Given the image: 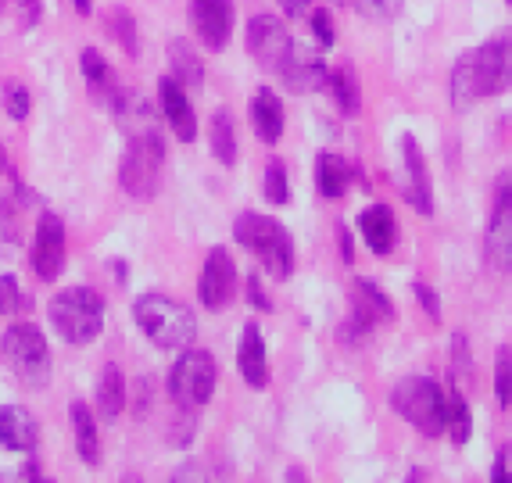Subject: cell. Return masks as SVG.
I'll return each instance as SVG.
<instances>
[{"label":"cell","instance_id":"cell-1","mask_svg":"<svg viewBox=\"0 0 512 483\" xmlns=\"http://www.w3.org/2000/svg\"><path fill=\"white\" fill-rule=\"evenodd\" d=\"M111 111L119 126L126 129L129 144L119 165V183L129 197L137 201H151L162 183V161H165V140L158 119H154L151 104L133 90H119L111 97Z\"/></svg>","mask_w":512,"mask_h":483},{"label":"cell","instance_id":"cell-2","mask_svg":"<svg viewBox=\"0 0 512 483\" xmlns=\"http://www.w3.org/2000/svg\"><path fill=\"white\" fill-rule=\"evenodd\" d=\"M391 405L423 437L448 433V394L430 376H405V380H398L391 390Z\"/></svg>","mask_w":512,"mask_h":483},{"label":"cell","instance_id":"cell-3","mask_svg":"<svg viewBox=\"0 0 512 483\" xmlns=\"http://www.w3.org/2000/svg\"><path fill=\"white\" fill-rule=\"evenodd\" d=\"M233 237L265 265V272L273 280H287L294 272V240L276 219L258 212H244L233 222Z\"/></svg>","mask_w":512,"mask_h":483},{"label":"cell","instance_id":"cell-4","mask_svg":"<svg viewBox=\"0 0 512 483\" xmlns=\"http://www.w3.org/2000/svg\"><path fill=\"white\" fill-rule=\"evenodd\" d=\"M133 319L147 337L165 351H183L194 344L197 337V319L190 308H183L180 301L162 294H144L133 301Z\"/></svg>","mask_w":512,"mask_h":483},{"label":"cell","instance_id":"cell-5","mask_svg":"<svg viewBox=\"0 0 512 483\" xmlns=\"http://www.w3.org/2000/svg\"><path fill=\"white\" fill-rule=\"evenodd\" d=\"M0 358L26 387H43L51 380V348H47L40 326H33V322L8 326V333L0 337Z\"/></svg>","mask_w":512,"mask_h":483},{"label":"cell","instance_id":"cell-6","mask_svg":"<svg viewBox=\"0 0 512 483\" xmlns=\"http://www.w3.org/2000/svg\"><path fill=\"white\" fill-rule=\"evenodd\" d=\"M51 322L54 330L69 344H90L104 330V301L90 287H69L51 301Z\"/></svg>","mask_w":512,"mask_h":483},{"label":"cell","instance_id":"cell-7","mask_svg":"<svg viewBox=\"0 0 512 483\" xmlns=\"http://www.w3.org/2000/svg\"><path fill=\"white\" fill-rule=\"evenodd\" d=\"M215 380H219V369H215V358L201 348H183V355L176 358L169 373V394L180 408H205L215 394Z\"/></svg>","mask_w":512,"mask_h":483},{"label":"cell","instance_id":"cell-8","mask_svg":"<svg viewBox=\"0 0 512 483\" xmlns=\"http://www.w3.org/2000/svg\"><path fill=\"white\" fill-rule=\"evenodd\" d=\"M394 319V301L376 287L373 280H355L351 287V319L341 326V340L348 344H362L380 322Z\"/></svg>","mask_w":512,"mask_h":483},{"label":"cell","instance_id":"cell-9","mask_svg":"<svg viewBox=\"0 0 512 483\" xmlns=\"http://www.w3.org/2000/svg\"><path fill=\"white\" fill-rule=\"evenodd\" d=\"M294 40H291V29L283 26L280 18L273 15H255L248 22V51L265 72H276L280 76L283 61L291 54Z\"/></svg>","mask_w":512,"mask_h":483},{"label":"cell","instance_id":"cell-10","mask_svg":"<svg viewBox=\"0 0 512 483\" xmlns=\"http://www.w3.org/2000/svg\"><path fill=\"white\" fill-rule=\"evenodd\" d=\"M233 294H237V265H233L226 247H212L205 258V269H201L197 297H201V305L205 308L222 312V308L233 301Z\"/></svg>","mask_w":512,"mask_h":483},{"label":"cell","instance_id":"cell-11","mask_svg":"<svg viewBox=\"0 0 512 483\" xmlns=\"http://www.w3.org/2000/svg\"><path fill=\"white\" fill-rule=\"evenodd\" d=\"M484 255L495 272H512V179L498 187V201L484 233Z\"/></svg>","mask_w":512,"mask_h":483},{"label":"cell","instance_id":"cell-12","mask_svg":"<svg viewBox=\"0 0 512 483\" xmlns=\"http://www.w3.org/2000/svg\"><path fill=\"white\" fill-rule=\"evenodd\" d=\"M33 269L40 280H58L61 269H65V222L54 212H43L40 222H36Z\"/></svg>","mask_w":512,"mask_h":483},{"label":"cell","instance_id":"cell-13","mask_svg":"<svg viewBox=\"0 0 512 483\" xmlns=\"http://www.w3.org/2000/svg\"><path fill=\"white\" fill-rule=\"evenodd\" d=\"M190 22L208 51H222L233 36V0H190Z\"/></svg>","mask_w":512,"mask_h":483},{"label":"cell","instance_id":"cell-14","mask_svg":"<svg viewBox=\"0 0 512 483\" xmlns=\"http://www.w3.org/2000/svg\"><path fill=\"white\" fill-rule=\"evenodd\" d=\"M477 65H480V76H484L487 86V97L505 94L512 86V29H502L498 36L477 47Z\"/></svg>","mask_w":512,"mask_h":483},{"label":"cell","instance_id":"cell-15","mask_svg":"<svg viewBox=\"0 0 512 483\" xmlns=\"http://www.w3.org/2000/svg\"><path fill=\"white\" fill-rule=\"evenodd\" d=\"M280 79L291 94H316V90L326 86V79H330V68L319 58V51H308V47L294 43L291 54H287V61H283V68H280Z\"/></svg>","mask_w":512,"mask_h":483},{"label":"cell","instance_id":"cell-16","mask_svg":"<svg viewBox=\"0 0 512 483\" xmlns=\"http://www.w3.org/2000/svg\"><path fill=\"white\" fill-rule=\"evenodd\" d=\"M402 161H405V201L416 208L419 215H434V183H430L427 158L423 147L416 144V136H402Z\"/></svg>","mask_w":512,"mask_h":483},{"label":"cell","instance_id":"cell-17","mask_svg":"<svg viewBox=\"0 0 512 483\" xmlns=\"http://www.w3.org/2000/svg\"><path fill=\"white\" fill-rule=\"evenodd\" d=\"M158 97H162V115H165V122L172 126V136H180L183 144H194L197 115H194V108H190V101H187V90H183V86L176 83L172 76H165L162 83H158Z\"/></svg>","mask_w":512,"mask_h":483},{"label":"cell","instance_id":"cell-18","mask_svg":"<svg viewBox=\"0 0 512 483\" xmlns=\"http://www.w3.org/2000/svg\"><path fill=\"white\" fill-rule=\"evenodd\" d=\"M359 233L373 255H391L398 240V222H394L391 204H369L359 215Z\"/></svg>","mask_w":512,"mask_h":483},{"label":"cell","instance_id":"cell-19","mask_svg":"<svg viewBox=\"0 0 512 483\" xmlns=\"http://www.w3.org/2000/svg\"><path fill=\"white\" fill-rule=\"evenodd\" d=\"M237 369L244 376L248 387H265L269 383V365H265V340L262 330H258V322H248L244 333H240V344H237Z\"/></svg>","mask_w":512,"mask_h":483},{"label":"cell","instance_id":"cell-20","mask_svg":"<svg viewBox=\"0 0 512 483\" xmlns=\"http://www.w3.org/2000/svg\"><path fill=\"white\" fill-rule=\"evenodd\" d=\"M487 97V86L484 76H480V65H477V54L466 51L452 68V108L455 111H470L477 101Z\"/></svg>","mask_w":512,"mask_h":483},{"label":"cell","instance_id":"cell-21","mask_svg":"<svg viewBox=\"0 0 512 483\" xmlns=\"http://www.w3.org/2000/svg\"><path fill=\"white\" fill-rule=\"evenodd\" d=\"M40 441L36 419L22 405H0V444L8 451H33Z\"/></svg>","mask_w":512,"mask_h":483},{"label":"cell","instance_id":"cell-22","mask_svg":"<svg viewBox=\"0 0 512 483\" xmlns=\"http://www.w3.org/2000/svg\"><path fill=\"white\" fill-rule=\"evenodd\" d=\"M251 126H255L262 144H276L283 136V101L269 86H262V90L251 97Z\"/></svg>","mask_w":512,"mask_h":483},{"label":"cell","instance_id":"cell-23","mask_svg":"<svg viewBox=\"0 0 512 483\" xmlns=\"http://www.w3.org/2000/svg\"><path fill=\"white\" fill-rule=\"evenodd\" d=\"M351 179H355V165H351V161H344L341 154L323 151L316 158V187H319V194H323V197H330V201L344 197V190L351 187Z\"/></svg>","mask_w":512,"mask_h":483},{"label":"cell","instance_id":"cell-24","mask_svg":"<svg viewBox=\"0 0 512 483\" xmlns=\"http://www.w3.org/2000/svg\"><path fill=\"white\" fill-rule=\"evenodd\" d=\"M72 433H76V451L86 466H101V437H97L94 408L86 401H72Z\"/></svg>","mask_w":512,"mask_h":483},{"label":"cell","instance_id":"cell-25","mask_svg":"<svg viewBox=\"0 0 512 483\" xmlns=\"http://www.w3.org/2000/svg\"><path fill=\"white\" fill-rule=\"evenodd\" d=\"M326 86H330V94H333V101H337V108H341V115L355 119L362 111V90H359V79H355V68L337 65L330 72V79H326Z\"/></svg>","mask_w":512,"mask_h":483},{"label":"cell","instance_id":"cell-26","mask_svg":"<svg viewBox=\"0 0 512 483\" xmlns=\"http://www.w3.org/2000/svg\"><path fill=\"white\" fill-rule=\"evenodd\" d=\"M169 65H172V79H176L180 86L197 90V86L205 83V65H201V58H197V51L187 40L169 43Z\"/></svg>","mask_w":512,"mask_h":483},{"label":"cell","instance_id":"cell-27","mask_svg":"<svg viewBox=\"0 0 512 483\" xmlns=\"http://www.w3.org/2000/svg\"><path fill=\"white\" fill-rule=\"evenodd\" d=\"M97 405H101L104 419L122 416V408H126V376H122L119 365H108V369H104L101 387H97Z\"/></svg>","mask_w":512,"mask_h":483},{"label":"cell","instance_id":"cell-28","mask_svg":"<svg viewBox=\"0 0 512 483\" xmlns=\"http://www.w3.org/2000/svg\"><path fill=\"white\" fill-rule=\"evenodd\" d=\"M212 154L222 165H233V161H237V133H233V119L226 108L212 115Z\"/></svg>","mask_w":512,"mask_h":483},{"label":"cell","instance_id":"cell-29","mask_svg":"<svg viewBox=\"0 0 512 483\" xmlns=\"http://www.w3.org/2000/svg\"><path fill=\"white\" fill-rule=\"evenodd\" d=\"M104 22H108V36H111V40L119 43L129 58H137V18L129 15L126 8H111Z\"/></svg>","mask_w":512,"mask_h":483},{"label":"cell","instance_id":"cell-30","mask_svg":"<svg viewBox=\"0 0 512 483\" xmlns=\"http://www.w3.org/2000/svg\"><path fill=\"white\" fill-rule=\"evenodd\" d=\"M448 433H452L455 444H466L473 433V416H470V405H466V394L459 387L448 394Z\"/></svg>","mask_w":512,"mask_h":483},{"label":"cell","instance_id":"cell-31","mask_svg":"<svg viewBox=\"0 0 512 483\" xmlns=\"http://www.w3.org/2000/svg\"><path fill=\"white\" fill-rule=\"evenodd\" d=\"M265 197L273 204L291 201V183H287V165L280 158H273L265 165Z\"/></svg>","mask_w":512,"mask_h":483},{"label":"cell","instance_id":"cell-32","mask_svg":"<svg viewBox=\"0 0 512 483\" xmlns=\"http://www.w3.org/2000/svg\"><path fill=\"white\" fill-rule=\"evenodd\" d=\"M495 401L502 408L512 405V351L509 348L495 351Z\"/></svg>","mask_w":512,"mask_h":483},{"label":"cell","instance_id":"cell-33","mask_svg":"<svg viewBox=\"0 0 512 483\" xmlns=\"http://www.w3.org/2000/svg\"><path fill=\"white\" fill-rule=\"evenodd\" d=\"M18 244H22V233H18V219L8 204H0V262L18 255Z\"/></svg>","mask_w":512,"mask_h":483},{"label":"cell","instance_id":"cell-34","mask_svg":"<svg viewBox=\"0 0 512 483\" xmlns=\"http://www.w3.org/2000/svg\"><path fill=\"white\" fill-rule=\"evenodd\" d=\"M79 68H83V76L90 79L94 90H108L111 86V68H108V61L101 58V51H90V47H86V51L79 54Z\"/></svg>","mask_w":512,"mask_h":483},{"label":"cell","instance_id":"cell-35","mask_svg":"<svg viewBox=\"0 0 512 483\" xmlns=\"http://www.w3.org/2000/svg\"><path fill=\"white\" fill-rule=\"evenodd\" d=\"M355 8L369 22H391L402 11V0H355Z\"/></svg>","mask_w":512,"mask_h":483},{"label":"cell","instance_id":"cell-36","mask_svg":"<svg viewBox=\"0 0 512 483\" xmlns=\"http://www.w3.org/2000/svg\"><path fill=\"white\" fill-rule=\"evenodd\" d=\"M4 104H8V115L15 122L29 119V108H33V97H29L26 86H18V83H8L4 86Z\"/></svg>","mask_w":512,"mask_h":483},{"label":"cell","instance_id":"cell-37","mask_svg":"<svg viewBox=\"0 0 512 483\" xmlns=\"http://www.w3.org/2000/svg\"><path fill=\"white\" fill-rule=\"evenodd\" d=\"M26 308V297L18 290L15 276H4L0 280V312H22Z\"/></svg>","mask_w":512,"mask_h":483},{"label":"cell","instance_id":"cell-38","mask_svg":"<svg viewBox=\"0 0 512 483\" xmlns=\"http://www.w3.org/2000/svg\"><path fill=\"white\" fill-rule=\"evenodd\" d=\"M412 294L419 297V305H423V312L430 315V319H441V297H437V290L434 287H427V283H412Z\"/></svg>","mask_w":512,"mask_h":483},{"label":"cell","instance_id":"cell-39","mask_svg":"<svg viewBox=\"0 0 512 483\" xmlns=\"http://www.w3.org/2000/svg\"><path fill=\"white\" fill-rule=\"evenodd\" d=\"M312 33H316V40H319V47H333V18H330V11L326 8H319V11H312Z\"/></svg>","mask_w":512,"mask_h":483},{"label":"cell","instance_id":"cell-40","mask_svg":"<svg viewBox=\"0 0 512 483\" xmlns=\"http://www.w3.org/2000/svg\"><path fill=\"white\" fill-rule=\"evenodd\" d=\"M491 480L512 483V448H502V451H498L495 466H491Z\"/></svg>","mask_w":512,"mask_h":483},{"label":"cell","instance_id":"cell-41","mask_svg":"<svg viewBox=\"0 0 512 483\" xmlns=\"http://www.w3.org/2000/svg\"><path fill=\"white\" fill-rule=\"evenodd\" d=\"M248 301L258 308V312H273V301L265 297L262 280H258V276H248Z\"/></svg>","mask_w":512,"mask_h":483},{"label":"cell","instance_id":"cell-42","mask_svg":"<svg viewBox=\"0 0 512 483\" xmlns=\"http://www.w3.org/2000/svg\"><path fill=\"white\" fill-rule=\"evenodd\" d=\"M18 11H22V26L40 22V0H18Z\"/></svg>","mask_w":512,"mask_h":483},{"label":"cell","instance_id":"cell-43","mask_svg":"<svg viewBox=\"0 0 512 483\" xmlns=\"http://www.w3.org/2000/svg\"><path fill=\"white\" fill-rule=\"evenodd\" d=\"M337 244H341V258H344V262H355V244H351V233H348V226H344V222H341V226H337Z\"/></svg>","mask_w":512,"mask_h":483},{"label":"cell","instance_id":"cell-44","mask_svg":"<svg viewBox=\"0 0 512 483\" xmlns=\"http://www.w3.org/2000/svg\"><path fill=\"white\" fill-rule=\"evenodd\" d=\"M308 4H312V0H280V8L287 11V15H291V18L305 15V11H308Z\"/></svg>","mask_w":512,"mask_h":483},{"label":"cell","instance_id":"cell-45","mask_svg":"<svg viewBox=\"0 0 512 483\" xmlns=\"http://www.w3.org/2000/svg\"><path fill=\"white\" fill-rule=\"evenodd\" d=\"M76 11L79 15H90V11H94V0H76Z\"/></svg>","mask_w":512,"mask_h":483},{"label":"cell","instance_id":"cell-46","mask_svg":"<svg viewBox=\"0 0 512 483\" xmlns=\"http://www.w3.org/2000/svg\"><path fill=\"white\" fill-rule=\"evenodd\" d=\"M8 169V154H4V147H0V172Z\"/></svg>","mask_w":512,"mask_h":483},{"label":"cell","instance_id":"cell-47","mask_svg":"<svg viewBox=\"0 0 512 483\" xmlns=\"http://www.w3.org/2000/svg\"><path fill=\"white\" fill-rule=\"evenodd\" d=\"M509 8H512V0H509Z\"/></svg>","mask_w":512,"mask_h":483},{"label":"cell","instance_id":"cell-48","mask_svg":"<svg viewBox=\"0 0 512 483\" xmlns=\"http://www.w3.org/2000/svg\"><path fill=\"white\" fill-rule=\"evenodd\" d=\"M0 4H4V0H0Z\"/></svg>","mask_w":512,"mask_h":483}]
</instances>
